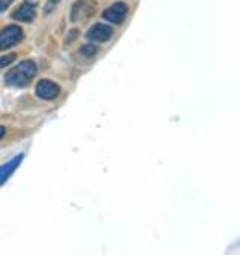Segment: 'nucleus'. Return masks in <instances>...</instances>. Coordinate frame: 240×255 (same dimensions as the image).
Here are the masks:
<instances>
[{"instance_id": "obj_1", "label": "nucleus", "mask_w": 240, "mask_h": 255, "mask_svg": "<svg viewBox=\"0 0 240 255\" xmlns=\"http://www.w3.org/2000/svg\"><path fill=\"white\" fill-rule=\"evenodd\" d=\"M37 74V65L32 59H24L20 61L17 67H13L6 76H4V83L7 87H15V89H24L26 85H30L33 78Z\"/></svg>"}, {"instance_id": "obj_2", "label": "nucleus", "mask_w": 240, "mask_h": 255, "mask_svg": "<svg viewBox=\"0 0 240 255\" xmlns=\"http://www.w3.org/2000/svg\"><path fill=\"white\" fill-rule=\"evenodd\" d=\"M22 39H24V32L17 24H9L6 28H2L0 30V50H7L11 46L19 45Z\"/></svg>"}, {"instance_id": "obj_3", "label": "nucleus", "mask_w": 240, "mask_h": 255, "mask_svg": "<svg viewBox=\"0 0 240 255\" xmlns=\"http://www.w3.org/2000/svg\"><path fill=\"white\" fill-rule=\"evenodd\" d=\"M127 9L129 7H127L126 2H115V4H111L106 11L102 13V17L108 22H111V24H122L127 17Z\"/></svg>"}, {"instance_id": "obj_4", "label": "nucleus", "mask_w": 240, "mask_h": 255, "mask_svg": "<svg viewBox=\"0 0 240 255\" xmlns=\"http://www.w3.org/2000/svg\"><path fill=\"white\" fill-rule=\"evenodd\" d=\"M59 93H61V87L52 80H39V83L35 85V95L41 100H54L59 96Z\"/></svg>"}, {"instance_id": "obj_5", "label": "nucleus", "mask_w": 240, "mask_h": 255, "mask_svg": "<svg viewBox=\"0 0 240 255\" xmlns=\"http://www.w3.org/2000/svg\"><path fill=\"white\" fill-rule=\"evenodd\" d=\"M111 37H113V28L108 24H100V22L91 26L87 32V39L91 43H106Z\"/></svg>"}, {"instance_id": "obj_6", "label": "nucleus", "mask_w": 240, "mask_h": 255, "mask_svg": "<svg viewBox=\"0 0 240 255\" xmlns=\"http://www.w3.org/2000/svg\"><path fill=\"white\" fill-rule=\"evenodd\" d=\"M95 2H91V0H78L76 4L72 6V15H70V19L78 22V20H85L87 17L91 15H95Z\"/></svg>"}, {"instance_id": "obj_7", "label": "nucleus", "mask_w": 240, "mask_h": 255, "mask_svg": "<svg viewBox=\"0 0 240 255\" xmlns=\"http://www.w3.org/2000/svg\"><path fill=\"white\" fill-rule=\"evenodd\" d=\"M35 13H37V7L33 2H24V4H20L15 11L11 13V17L15 20H20V22H32L35 19Z\"/></svg>"}, {"instance_id": "obj_8", "label": "nucleus", "mask_w": 240, "mask_h": 255, "mask_svg": "<svg viewBox=\"0 0 240 255\" xmlns=\"http://www.w3.org/2000/svg\"><path fill=\"white\" fill-rule=\"evenodd\" d=\"M22 157H24V155H22V153H19V155H17V157H13L9 163H6V165L0 166V185H4L7 179H9V176L17 170V166L20 165Z\"/></svg>"}, {"instance_id": "obj_9", "label": "nucleus", "mask_w": 240, "mask_h": 255, "mask_svg": "<svg viewBox=\"0 0 240 255\" xmlns=\"http://www.w3.org/2000/svg\"><path fill=\"white\" fill-rule=\"evenodd\" d=\"M96 54H98L96 43H85V45L80 48V56H82V58H95Z\"/></svg>"}, {"instance_id": "obj_10", "label": "nucleus", "mask_w": 240, "mask_h": 255, "mask_svg": "<svg viewBox=\"0 0 240 255\" xmlns=\"http://www.w3.org/2000/svg\"><path fill=\"white\" fill-rule=\"evenodd\" d=\"M17 59V54H7V56H2L0 58V69H4V67H9Z\"/></svg>"}, {"instance_id": "obj_11", "label": "nucleus", "mask_w": 240, "mask_h": 255, "mask_svg": "<svg viewBox=\"0 0 240 255\" xmlns=\"http://www.w3.org/2000/svg\"><path fill=\"white\" fill-rule=\"evenodd\" d=\"M57 2H59V0H48V4H46V7H44V13H50L52 7L57 6Z\"/></svg>"}, {"instance_id": "obj_12", "label": "nucleus", "mask_w": 240, "mask_h": 255, "mask_svg": "<svg viewBox=\"0 0 240 255\" xmlns=\"http://www.w3.org/2000/svg\"><path fill=\"white\" fill-rule=\"evenodd\" d=\"M13 0H0V13H4L9 7V4H11Z\"/></svg>"}, {"instance_id": "obj_13", "label": "nucleus", "mask_w": 240, "mask_h": 255, "mask_svg": "<svg viewBox=\"0 0 240 255\" xmlns=\"http://www.w3.org/2000/svg\"><path fill=\"white\" fill-rule=\"evenodd\" d=\"M4 135H6V128L0 126V139H4Z\"/></svg>"}]
</instances>
